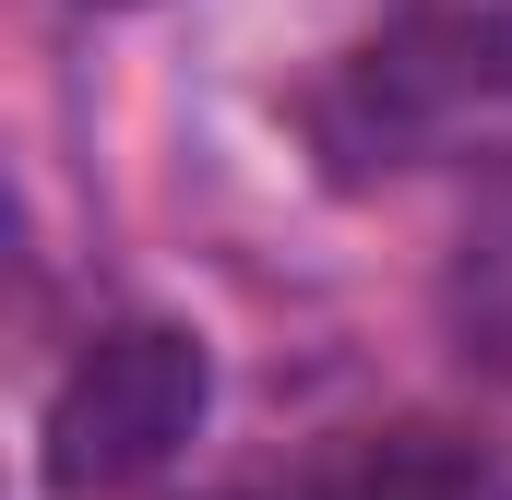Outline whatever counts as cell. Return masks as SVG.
Here are the masks:
<instances>
[{
    "label": "cell",
    "mask_w": 512,
    "mask_h": 500,
    "mask_svg": "<svg viewBox=\"0 0 512 500\" xmlns=\"http://www.w3.org/2000/svg\"><path fill=\"white\" fill-rule=\"evenodd\" d=\"M227 500H512V477L477 429L405 417V429H370V441H346L298 477H262V489H227Z\"/></svg>",
    "instance_id": "3"
},
{
    "label": "cell",
    "mask_w": 512,
    "mask_h": 500,
    "mask_svg": "<svg viewBox=\"0 0 512 500\" xmlns=\"http://www.w3.org/2000/svg\"><path fill=\"white\" fill-rule=\"evenodd\" d=\"M441 322L489 381H512V143L477 155V203H465L453 274H441Z\"/></svg>",
    "instance_id": "4"
},
{
    "label": "cell",
    "mask_w": 512,
    "mask_h": 500,
    "mask_svg": "<svg viewBox=\"0 0 512 500\" xmlns=\"http://www.w3.org/2000/svg\"><path fill=\"white\" fill-rule=\"evenodd\" d=\"M322 155L346 179H393L429 155H501L512 143V36L489 12H417L370 36L322 84Z\"/></svg>",
    "instance_id": "1"
},
{
    "label": "cell",
    "mask_w": 512,
    "mask_h": 500,
    "mask_svg": "<svg viewBox=\"0 0 512 500\" xmlns=\"http://www.w3.org/2000/svg\"><path fill=\"white\" fill-rule=\"evenodd\" d=\"M203 405H215V370H203V346L179 334V322H120V334H96L60 393H48V489L60 500H108V489H143L191 429H203Z\"/></svg>",
    "instance_id": "2"
},
{
    "label": "cell",
    "mask_w": 512,
    "mask_h": 500,
    "mask_svg": "<svg viewBox=\"0 0 512 500\" xmlns=\"http://www.w3.org/2000/svg\"><path fill=\"white\" fill-rule=\"evenodd\" d=\"M96 12H131V0H96Z\"/></svg>",
    "instance_id": "5"
}]
</instances>
